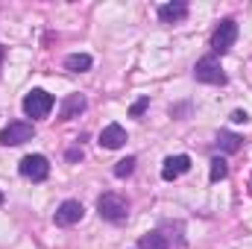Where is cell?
<instances>
[{
    "mask_svg": "<svg viewBox=\"0 0 252 249\" xmlns=\"http://www.w3.org/2000/svg\"><path fill=\"white\" fill-rule=\"evenodd\" d=\"M0 205H3V190H0Z\"/></svg>",
    "mask_w": 252,
    "mask_h": 249,
    "instance_id": "cell-21",
    "label": "cell"
},
{
    "mask_svg": "<svg viewBox=\"0 0 252 249\" xmlns=\"http://www.w3.org/2000/svg\"><path fill=\"white\" fill-rule=\"evenodd\" d=\"M217 147H220L223 153H238V150H241V135H235V132H220V135H217Z\"/></svg>",
    "mask_w": 252,
    "mask_h": 249,
    "instance_id": "cell-14",
    "label": "cell"
},
{
    "mask_svg": "<svg viewBox=\"0 0 252 249\" xmlns=\"http://www.w3.org/2000/svg\"><path fill=\"white\" fill-rule=\"evenodd\" d=\"M97 214L106 220V223H115V226H121L129 220V202H126L121 193H103L100 199H97Z\"/></svg>",
    "mask_w": 252,
    "mask_h": 249,
    "instance_id": "cell-1",
    "label": "cell"
},
{
    "mask_svg": "<svg viewBox=\"0 0 252 249\" xmlns=\"http://www.w3.org/2000/svg\"><path fill=\"white\" fill-rule=\"evenodd\" d=\"M79 158H82V150H79V147L67 150V161H79Z\"/></svg>",
    "mask_w": 252,
    "mask_h": 249,
    "instance_id": "cell-19",
    "label": "cell"
},
{
    "mask_svg": "<svg viewBox=\"0 0 252 249\" xmlns=\"http://www.w3.org/2000/svg\"><path fill=\"white\" fill-rule=\"evenodd\" d=\"M32 135H35V126L30 124V121H12L9 126H3L0 144L3 147H18L24 141H32Z\"/></svg>",
    "mask_w": 252,
    "mask_h": 249,
    "instance_id": "cell-6",
    "label": "cell"
},
{
    "mask_svg": "<svg viewBox=\"0 0 252 249\" xmlns=\"http://www.w3.org/2000/svg\"><path fill=\"white\" fill-rule=\"evenodd\" d=\"M188 18V3L185 0H173V3H161L158 6V21L161 24H179Z\"/></svg>",
    "mask_w": 252,
    "mask_h": 249,
    "instance_id": "cell-9",
    "label": "cell"
},
{
    "mask_svg": "<svg viewBox=\"0 0 252 249\" xmlns=\"http://www.w3.org/2000/svg\"><path fill=\"white\" fill-rule=\"evenodd\" d=\"M226 176H229V164H226L223 158H211L208 179H211V182H220V179H226Z\"/></svg>",
    "mask_w": 252,
    "mask_h": 249,
    "instance_id": "cell-15",
    "label": "cell"
},
{
    "mask_svg": "<svg viewBox=\"0 0 252 249\" xmlns=\"http://www.w3.org/2000/svg\"><path fill=\"white\" fill-rule=\"evenodd\" d=\"M21 176L30 179V182H44L50 176V161L41 156V153H32V156H24L21 164H18Z\"/></svg>",
    "mask_w": 252,
    "mask_h": 249,
    "instance_id": "cell-5",
    "label": "cell"
},
{
    "mask_svg": "<svg viewBox=\"0 0 252 249\" xmlns=\"http://www.w3.org/2000/svg\"><path fill=\"white\" fill-rule=\"evenodd\" d=\"M138 249H170V244L161 232H147V235H141Z\"/></svg>",
    "mask_w": 252,
    "mask_h": 249,
    "instance_id": "cell-13",
    "label": "cell"
},
{
    "mask_svg": "<svg viewBox=\"0 0 252 249\" xmlns=\"http://www.w3.org/2000/svg\"><path fill=\"white\" fill-rule=\"evenodd\" d=\"M85 97L82 94H70L67 100L62 103V109H59V121H70V118H79L82 112H85Z\"/></svg>",
    "mask_w": 252,
    "mask_h": 249,
    "instance_id": "cell-11",
    "label": "cell"
},
{
    "mask_svg": "<svg viewBox=\"0 0 252 249\" xmlns=\"http://www.w3.org/2000/svg\"><path fill=\"white\" fill-rule=\"evenodd\" d=\"M193 76H196V82H205V85H226L229 82V76L223 73L217 56H202L193 64Z\"/></svg>",
    "mask_w": 252,
    "mask_h": 249,
    "instance_id": "cell-4",
    "label": "cell"
},
{
    "mask_svg": "<svg viewBox=\"0 0 252 249\" xmlns=\"http://www.w3.org/2000/svg\"><path fill=\"white\" fill-rule=\"evenodd\" d=\"M3 56H6V47L0 44V64H3Z\"/></svg>",
    "mask_w": 252,
    "mask_h": 249,
    "instance_id": "cell-20",
    "label": "cell"
},
{
    "mask_svg": "<svg viewBox=\"0 0 252 249\" xmlns=\"http://www.w3.org/2000/svg\"><path fill=\"white\" fill-rule=\"evenodd\" d=\"M82 214H85V208H82L79 199H64L62 205L56 208V214H53V223L62 226V229H67V226H76V223L82 220Z\"/></svg>",
    "mask_w": 252,
    "mask_h": 249,
    "instance_id": "cell-7",
    "label": "cell"
},
{
    "mask_svg": "<svg viewBox=\"0 0 252 249\" xmlns=\"http://www.w3.org/2000/svg\"><path fill=\"white\" fill-rule=\"evenodd\" d=\"M135 164H138V158H135V156H126V158H121V161L115 164V176H118V179H126V176H132Z\"/></svg>",
    "mask_w": 252,
    "mask_h": 249,
    "instance_id": "cell-16",
    "label": "cell"
},
{
    "mask_svg": "<svg viewBox=\"0 0 252 249\" xmlns=\"http://www.w3.org/2000/svg\"><path fill=\"white\" fill-rule=\"evenodd\" d=\"M188 170H190V156L179 153V156H170V158H164L161 179H164V182H173V179H179V176H182V173H188Z\"/></svg>",
    "mask_w": 252,
    "mask_h": 249,
    "instance_id": "cell-8",
    "label": "cell"
},
{
    "mask_svg": "<svg viewBox=\"0 0 252 249\" xmlns=\"http://www.w3.org/2000/svg\"><path fill=\"white\" fill-rule=\"evenodd\" d=\"M147 106H150V100H147V97H141V100H138V103L129 109V118H141V115L147 112Z\"/></svg>",
    "mask_w": 252,
    "mask_h": 249,
    "instance_id": "cell-17",
    "label": "cell"
},
{
    "mask_svg": "<svg viewBox=\"0 0 252 249\" xmlns=\"http://www.w3.org/2000/svg\"><path fill=\"white\" fill-rule=\"evenodd\" d=\"M232 124H250V115L238 109V112H232Z\"/></svg>",
    "mask_w": 252,
    "mask_h": 249,
    "instance_id": "cell-18",
    "label": "cell"
},
{
    "mask_svg": "<svg viewBox=\"0 0 252 249\" xmlns=\"http://www.w3.org/2000/svg\"><path fill=\"white\" fill-rule=\"evenodd\" d=\"M91 64H94V59H91L88 53H70V56L64 59V70H70V73H85V70H91Z\"/></svg>",
    "mask_w": 252,
    "mask_h": 249,
    "instance_id": "cell-12",
    "label": "cell"
},
{
    "mask_svg": "<svg viewBox=\"0 0 252 249\" xmlns=\"http://www.w3.org/2000/svg\"><path fill=\"white\" fill-rule=\"evenodd\" d=\"M235 38H238V21L235 18H223L217 24V30L211 32V53L214 56H226L235 47Z\"/></svg>",
    "mask_w": 252,
    "mask_h": 249,
    "instance_id": "cell-2",
    "label": "cell"
},
{
    "mask_svg": "<svg viewBox=\"0 0 252 249\" xmlns=\"http://www.w3.org/2000/svg\"><path fill=\"white\" fill-rule=\"evenodd\" d=\"M100 144H103L106 150H118V147H124L126 144V129L121 124H109L103 132H100Z\"/></svg>",
    "mask_w": 252,
    "mask_h": 249,
    "instance_id": "cell-10",
    "label": "cell"
},
{
    "mask_svg": "<svg viewBox=\"0 0 252 249\" xmlns=\"http://www.w3.org/2000/svg\"><path fill=\"white\" fill-rule=\"evenodd\" d=\"M53 94H47L44 88H32L27 97H24V115L27 118H32V121H41V118H47L50 112H53Z\"/></svg>",
    "mask_w": 252,
    "mask_h": 249,
    "instance_id": "cell-3",
    "label": "cell"
}]
</instances>
